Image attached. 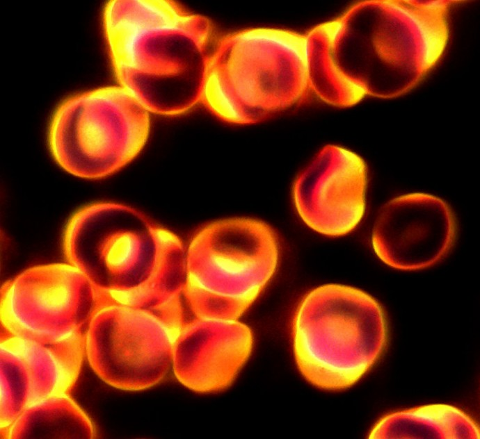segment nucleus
<instances>
[{
	"label": "nucleus",
	"mask_w": 480,
	"mask_h": 439,
	"mask_svg": "<svg viewBox=\"0 0 480 439\" xmlns=\"http://www.w3.org/2000/svg\"><path fill=\"white\" fill-rule=\"evenodd\" d=\"M150 115L118 84L73 94L51 117V155L59 167L78 178L109 177L141 152L150 133Z\"/></svg>",
	"instance_id": "nucleus-7"
},
{
	"label": "nucleus",
	"mask_w": 480,
	"mask_h": 439,
	"mask_svg": "<svg viewBox=\"0 0 480 439\" xmlns=\"http://www.w3.org/2000/svg\"><path fill=\"white\" fill-rule=\"evenodd\" d=\"M367 184V165L360 155L326 144L295 178L292 201L310 229L325 236L341 237L362 221Z\"/></svg>",
	"instance_id": "nucleus-10"
},
{
	"label": "nucleus",
	"mask_w": 480,
	"mask_h": 439,
	"mask_svg": "<svg viewBox=\"0 0 480 439\" xmlns=\"http://www.w3.org/2000/svg\"><path fill=\"white\" fill-rule=\"evenodd\" d=\"M67 262L113 303L154 308L183 296L186 246L140 210L111 201L89 204L68 220Z\"/></svg>",
	"instance_id": "nucleus-3"
},
{
	"label": "nucleus",
	"mask_w": 480,
	"mask_h": 439,
	"mask_svg": "<svg viewBox=\"0 0 480 439\" xmlns=\"http://www.w3.org/2000/svg\"><path fill=\"white\" fill-rule=\"evenodd\" d=\"M280 254L276 232L261 220L209 222L186 246L183 297L195 317L239 320L274 276Z\"/></svg>",
	"instance_id": "nucleus-6"
},
{
	"label": "nucleus",
	"mask_w": 480,
	"mask_h": 439,
	"mask_svg": "<svg viewBox=\"0 0 480 439\" xmlns=\"http://www.w3.org/2000/svg\"><path fill=\"white\" fill-rule=\"evenodd\" d=\"M109 304L68 262L38 265L3 285L1 322L10 335L56 344L84 337L94 315Z\"/></svg>",
	"instance_id": "nucleus-9"
},
{
	"label": "nucleus",
	"mask_w": 480,
	"mask_h": 439,
	"mask_svg": "<svg viewBox=\"0 0 480 439\" xmlns=\"http://www.w3.org/2000/svg\"><path fill=\"white\" fill-rule=\"evenodd\" d=\"M253 347V332L239 320L195 317L181 327L172 368L176 379L191 390L218 392L232 384Z\"/></svg>",
	"instance_id": "nucleus-12"
},
{
	"label": "nucleus",
	"mask_w": 480,
	"mask_h": 439,
	"mask_svg": "<svg viewBox=\"0 0 480 439\" xmlns=\"http://www.w3.org/2000/svg\"><path fill=\"white\" fill-rule=\"evenodd\" d=\"M379 301L355 287L328 283L307 292L291 322L293 353L304 379L328 391L346 390L377 363L388 342Z\"/></svg>",
	"instance_id": "nucleus-5"
},
{
	"label": "nucleus",
	"mask_w": 480,
	"mask_h": 439,
	"mask_svg": "<svg viewBox=\"0 0 480 439\" xmlns=\"http://www.w3.org/2000/svg\"><path fill=\"white\" fill-rule=\"evenodd\" d=\"M310 94L305 34L253 27L216 38L200 103L224 122L251 125L300 105Z\"/></svg>",
	"instance_id": "nucleus-4"
},
{
	"label": "nucleus",
	"mask_w": 480,
	"mask_h": 439,
	"mask_svg": "<svg viewBox=\"0 0 480 439\" xmlns=\"http://www.w3.org/2000/svg\"><path fill=\"white\" fill-rule=\"evenodd\" d=\"M1 342L24 362L30 383L29 405L53 395L69 394L86 357L85 336L44 344L5 332Z\"/></svg>",
	"instance_id": "nucleus-13"
},
{
	"label": "nucleus",
	"mask_w": 480,
	"mask_h": 439,
	"mask_svg": "<svg viewBox=\"0 0 480 439\" xmlns=\"http://www.w3.org/2000/svg\"><path fill=\"white\" fill-rule=\"evenodd\" d=\"M184 322L181 298L156 308L107 304L89 324L86 358L106 384L126 391L146 390L161 382L172 367Z\"/></svg>",
	"instance_id": "nucleus-8"
},
{
	"label": "nucleus",
	"mask_w": 480,
	"mask_h": 439,
	"mask_svg": "<svg viewBox=\"0 0 480 439\" xmlns=\"http://www.w3.org/2000/svg\"><path fill=\"white\" fill-rule=\"evenodd\" d=\"M1 431L7 429L29 405L30 383L22 357L1 342Z\"/></svg>",
	"instance_id": "nucleus-16"
},
{
	"label": "nucleus",
	"mask_w": 480,
	"mask_h": 439,
	"mask_svg": "<svg viewBox=\"0 0 480 439\" xmlns=\"http://www.w3.org/2000/svg\"><path fill=\"white\" fill-rule=\"evenodd\" d=\"M102 24L118 84L150 114L179 116L200 103L217 38L207 17L172 0H111Z\"/></svg>",
	"instance_id": "nucleus-2"
},
{
	"label": "nucleus",
	"mask_w": 480,
	"mask_h": 439,
	"mask_svg": "<svg viewBox=\"0 0 480 439\" xmlns=\"http://www.w3.org/2000/svg\"><path fill=\"white\" fill-rule=\"evenodd\" d=\"M451 206L425 192L394 197L380 208L371 236L372 249L386 265L402 271L431 267L442 261L456 238Z\"/></svg>",
	"instance_id": "nucleus-11"
},
{
	"label": "nucleus",
	"mask_w": 480,
	"mask_h": 439,
	"mask_svg": "<svg viewBox=\"0 0 480 439\" xmlns=\"http://www.w3.org/2000/svg\"><path fill=\"white\" fill-rule=\"evenodd\" d=\"M2 438H87L96 437L94 424L69 394L36 401L21 413Z\"/></svg>",
	"instance_id": "nucleus-15"
},
{
	"label": "nucleus",
	"mask_w": 480,
	"mask_h": 439,
	"mask_svg": "<svg viewBox=\"0 0 480 439\" xmlns=\"http://www.w3.org/2000/svg\"><path fill=\"white\" fill-rule=\"evenodd\" d=\"M369 439H479L478 424L461 408L431 404L390 412L372 426Z\"/></svg>",
	"instance_id": "nucleus-14"
},
{
	"label": "nucleus",
	"mask_w": 480,
	"mask_h": 439,
	"mask_svg": "<svg viewBox=\"0 0 480 439\" xmlns=\"http://www.w3.org/2000/svg\"><path fill=\"white\" fill-rule=\"evenodd\" d=\"M451 1L369 0L306 33L315 73L357 104L413 89L442 57Z\"/></svg>",
	"instance_id": "nucleus-1"
}]
</instances>
